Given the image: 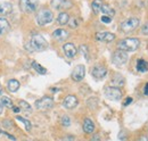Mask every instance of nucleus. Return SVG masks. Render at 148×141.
Wrapping results in <instances>:
<instances>
[{
	"instance_id": "nucleus-1",
	"label": "nucleus",
	"mask_w": 148,
	"mask_h": 141,
	"mask_svg": "<svg viewBox=\"0 0 148 141\" xmlns=\"http://www.w3.org/2000/svg\"><path fill=\"white\" fill-rule=\"evenodd\" d=\"M26 48L29 49V51H43L48 48V42L42 35L33 33L31 40L26 44Z\"/></svg>"
},
{
	"instance_id": "nucleus-2",
	"label": "nucleus",
	"mask_w": 148,
	"mask_h": 141,
	"mask_svg": "<svg viewBox=\"0 0 148 141\" xmlns=\"http://www.w3.org/2000/svg\"><path fill=\"white\" fill-rule=\"evenodd\" d=\"M140 46V41L138 38H127L119 42L120 50H123L125 53H132L136 51Z\"/></svg>"
},
{
	"instance_id": "nucleus-3",
	"label": "nucleus",
	"mask_w": 148,
	"mask_h": 141,
	"mask_svg": "<svg viewBox=\"0 0 148 141\" xmlns=\"http://www.w3.org/2000/svg\"><path fill=\"white\" fill-rule=\"evenodd\" d=\"M36 19H37L38 25L43 26V25H47V24L53 22L54 15H53V13L49 9H42V10H40L37 14Z\"/></svg>"
},
{
	"instance_id": "nucleus-4",
	"label": "nucleus",
	"mask_w": 148,
	"mask_h": 141,
	"mask_svg": "<svg viewBox=\"0 0 148 141\" xmlns=\"http://www.w3.org/2000/svg\"><path fill=\"white\" fill-rule=\"evenodd\" d=\"M138 26H139V19L136 17H131V18L125 19V21H123V22L121 23L120 29H121V31H122L123 33H131V32H133Z\"/></svg>"
},
{
	"instance_id": "nucleus-5",
	"label": "nucleus",
	"mask_w": 148,
	"mask_h": 141,
	"mask_svg": "<svg viewBox=\"0 0 148 141\" xmlns=\"http://www.w3.org/2000/svg\"><path fill=\"white\" fill-rule=\"evenodd\" d=\"M39 6V1L38 0H19V7L22 9V12L30 14L36 12Z\"/></svg>"
},
{
	"instance_id": "nucleus-6",
	"label": "nucleus",
	"mask_w": 148,
	"mask_h": 141,
	"mask_svg": "<svg viewBox=\"0 0 148 141\" xmlns=\"http://www.w3.org/2000/svg\"><path fill=\"white\" fill-rule=\"evenodd\" d=\"M104 94L107 99L113 101H119L122 98V92L119 88L115 87H106L104 89Z\"/></svg>"
},
{
	"instance_id": "nucleus-7",
	"label": "nucleus",
	"mask_w": 148,
	"mask_h": 141,
	"mask_svg": "<svg viewBox=\"0 0 148 141\" xmlns=\"http://www.w3.org/2000/svg\"><path fill=\"white\" fill-rule=\"evenodd\" d=\"M36 108L39 110H48L50 108H53L54 106V99L49 96H45L42 98H40L39 100L36 101Z\"/></svg>"
},
{
	"instance_id": "nucleus-8",
	"label": "nucleus",
	"mask_w": 148,
	"mask_h": 141,
	"mask_svg": "<svg viewBox=\"0 0 148 141\" xmlns=\"http://www.w3.org/2000/svg\"><path fill=\"white\" fill-rule=\"evenodd\" d=\"M112 62L116 66H122L128 62V53L123 50H116L112 56Z\"/></svg>"
},
{
	"instance_id": "nucleus-9",
	"label": "nucleus",
	"mask_w": 148,
	"mask_h": 141,
	"mask_svg": "<svg viewBox=\"0 0 148 141\" xmlns=\"http://www.w3.org/2000/svg\"><path fill=\"white\" fill-rule=\"evenodd\" d=\"M72 1L71 0H51V7L57 10L62 9H70L72 7Z\"/></svg>"
},
{
	"instance_id": "nucleus-10",
	"label": "nucleus",
	"mask_w": 148,
	"mask_h": 141,
	"mask_svg": "<svg viewBox=\"0 0 148 141\" xmlns=\"http://www.w3.org/2000/svg\"><path fill=\"white\" fill-rule=\"evenodd\" d=\"M84 75H86V68L83 65H77L72 72V80L75 82H80L84 79Z\"/></svg>"
},
{
	"instance_id": "nucleus-11",
	"label": "nucleus",
	"mask_w": 148,
	"mask_h": 141,
	"mask_svg": "<svg viewBox=\"0 0 148 141\" xmlns=\"http://www.w3.org/2000/svg\"><path fill=\"white\" fill-rule=\"evenodd\" d=\"M91 74H92V76L95 79L101 80L107 75V68L105 66H103V65H96V66H93Z\"/></svg>"
},
{
	"instance_id": "nucleus-12",
	"label": "nucleus",
	"mask_w": 148,
	"mask_h": 141,
	"mask_svg": "<svg viewBox=\"0 0 148 141\" xmlns=\"http://www.w3.org/2000/svg\"><path fill=\"white\" fill-rule=\"evenodd\" d=\"M77 103L79 101H77L76 97L73 96V94H70V96H66L65 99L63 100V106L66 109H73L77 106Z\"/></svg>"
},
{
	"instance_id": "nucleus-13",
	"label": "nucleus",
	"mask_w": 148,
	"mask_h": 141,
	"mask_svg": "<svg viewBox=\"0 0 148 141\" xmlns=\"http://www.w3.org/2000/svg\"><path fill=\"white\" fill-rule=\"evenodd\" d=\"M96 40L101 42H112L115 40V34L111 32H98L96 33Z\"/></svg>"
},
{
	"instance_id": "nucleus-14",
	"label": "nucleus",
	"mask_w": 148,
	"mask_h": 141,
	"mask_svg": "<svg viewBox=\"0 0 148 141\" xmlns=\"http://www.w3.org/2000/svg\"><path fill=\"white\" fill-rule=\"evenodd\" d=\"M63 50H64V53L67 58H73L74 56L76 55V48L73 43H65L63 46Z\"/></svg>"
},
{
	"instance_id": "nucleus-15",
	"label": "nucleus",
	"mask_w": 148,
	"mask_h": 141,
	"mask_svg": "<svg viewBox=\"0 0 148 141\" xmlns=\"http://www.w3.org/2000/svg\"><path fill=\"white\" fill-rule=\"evenodd\" d=\"M13 6L9 2H0V18H3V16H7L12 13Z\"/></svg>"
},
{
	"instance_id": "nucleus-16",
	"label": "nucleus",
	"mask_w": 148,
	"mask_h": 141,
	"mask_svg": "<svg viewBox=\"0 0 148 141\" xmlns=\"http://www.w3.org/2000/svg\"><path fill=\"white\" fill-rule=\"evenodd\" d=\"M53 38L57 41H65L69 38V32L65 31L64 29H57L53 33Z\"/></svg>"
},
{
	"instance_id": "nucleus-17",
	"label": "nucleus",
	"mask_w": 148,
	"mask_h": 141,
	"mask_svg": "<svg viewBox=\"0 0 148 141\" xmlns=\"http://www.w3.org/2000/svg\"><path fill=\"white\" fill-rule=\"evenodd\" d=\"M124 83H125V81H124V77L121 75V74H115L114 75V77L112 79V84H113V87H115V88H122L123 86H124Z\"/></svg>"
},
{
	"instance_id": "nucleus-18",
	"label": "nucleus",
	"mask_w": 148,
	"mask_h": 141,
	"mask_svg": "<svg viewBox=\"0 0 148 141\" xmlns=\"http://www.w3.org/2000/svg\"><path fill=\"white\" fill-rule=\"evenodd\" d=\"M82 127H83L84 133H87V134H90L95 131V124L90 118H86L83 121V126Z\"/></svg>"
},
{
	"instance_id": "nucleus-19",
	"label": "nucleus",
	"mask_w": 148,
	"mask_h": 141,
	"mask_svg": "<svg viewBox=\"0 0 148 141\" xmlns=\"http://www.w3.org/2000/svg\"><path fill=\"white\" fill-rule=\"evenodd\" d=\"M69 21H70V16H69V14L66 12L59 13V15L57 17V23L59 25H62V26L63 25H66V24H69Z\"/></svg>"
},
{
	"instance_id": "nucleus-20",
	"label": "nucleus",
	"mask_w": 148,
	"mask_h": 141,
	"mask_svg": "<svg viewBox=\"0 0 148 141\" xmlns=\"http://www.w3.org/2000/svg\"><path fill=\"white\" fill-rule=\"evenodd\" d=\"M137 70L140 73H146L148 70V62L145 59H138L137 60Z\"/></svg>"
},
{
	"instance_id": "nucleus-21",
	"label": "nucleus",
	"mask_w": 148,
	"mask_h": 141,
	"mask_svg": "<svg viewBox=\"0 0 148 141\" xmlns=\"http://www.w3.org/2000/svg\"><path fill=\"white\" fill-rule=\"evenodd\" d=\"M101 12H103V14H104L105 16H108V17H111V18L115 15V10H114L112 7H110L108 5H103Z\"/></svg>"
},
{
	"instance_id": "nucleus-22",
	"label": "nucleus",
	"mask_w": 148,
	"mask_h": 141,
	"mask_svg": "<svg viewBox=\"0 0 148 141\" xmlns=\"http://www.w3.org/2000/svg\"><path fill=\"white\" fill-rule=\"evenodd\" d=\"M103 1L101 0H93L92 3H91V8H92L93 13L95 14H98L101 12V7H103Z\"/></svg>"
},
{
	"instance_id": "nucleus-23",
	"label": "nucleus",
	"mask_w": 148,
	"mask_h": 141,
	"mask_svg": "<svg viewBox=\"0 0 148 141\" xmlns=\"http://www.w3.org/2000/svg\"><path fill=\"white\" fill-rule=\"evenodd\" d=\"M9 30V23L7 19L5 18H0V34H3L6 32H8Z\"/></svg>"
},
{
	"instance_id": "nucleus-24",
	"label": "nucleus",
	"mask_w": 148,
	"mask_h": 141,
	"mask_svg": "<svg viewBox=\"0 0 148 141\" xmlns=\"http://www.w3.org/2000/svg\"><path fill=\"white\" fill-rule=\"evenodd\" d=\"M8 90L10 91V92H16L17 90L19 89V82L17 80H10L9 82H8Z\"/></svg>"
},
{
	"instance_id": "nucleus-25",
	"label": "nucleus",
	"mask_w": 148,
	"mask_h": 141,
	"mask_svg": "<svg viewBox=\"0 0 148 141\" xmlns=\"http://www.w3.org/2000/svg\"><path fill=\"white\" fill-rule=\"evenodd\" d=\"M1 104L2 106L7 107V108H13L14 107V104H13V100L6 96H1Z\"/></svg>"
},
{
	"instance_id": "nucleus-26",
	"label": "nucleus",
	"mask_w": 148,
	"mask_h": 141,
	"mask_svg": "<svg viewBox=\"0 0 148 141\" xmlns=\"http://www.w3.org/2000/svg\"><path fill=\"white\" fill-rule=\"evenodd\" d=\"M32 67L34 68L36 72H38L39 74H41V75H43V74H46L47 73V70L43 67V66H41L39 63L37 62H32Z\"/></svg>"
},
{
	"instance_id": "nucleus-27",
	"label": "nucleus",
	"mask_w": 148,
	"mask_h": 141,
	"mask_svg": "<svg viewBox=\"0 0 148 141\" xmlns=\"http://www.w3.org/2000/svg\"><path fill=\"white\" fill-rule=\"evenodd\" d=\"M16 120L24 124L26 131H31V129H32V124H31V122H30L29 120H26V118H24V117H21V116H16Z\"/></svg>"
},
{
	"instance_id": "nucleus-28",
	"label": "nucleus",
	"mask_w": 148,
	"mask_h": 141,
	"mask_svg": "<svg viewBox=\"0 0 148 141\" xmlns=\"http://www.w3.org/2000/svg\"><path fill=\"white\" fill-rule=\"evenodd\" d=\"M19 108H21V109H24V110H26V112H31V110H32L31 105H30L29 103H26L25 100H21V101H19Z\"/></svg>"
},
{
	"instance_id": "nucleus-29",
	"label": "nucleus",
	"mask_w": 148,
	"mask_h": 141,
	"mask_svg": "<svg viewBox=\"0 0 148 141\" xmlns=\"http://www.w3.org/2000/svg\"><path fill=\"white\" fill-rule=\"evenodd\" d=\"M80 51L82 53V55L84 56V58H86L87 60H89V50H88V47H87L86 44L80 46Z\"/></svg>"
},
{
	"instance_id": "nucleus-30",
	"label": "nucleus",
	"mask_w": 148,
	"mask_h": 141,
	"mask_svg": "<svg viewBox=\"0 0 148 141\" xmlns=\"http://www.w3.org/2000/svg\"><path fill=\"white\" fill-rule=\"evenodd\" d=\"M69 26L71 27V29H76L77 26H79V19L77 18H70V21H69Z\"/></svg>"
},
{
	"instance_id": "nucleus-31",
	"label": "nucleus",
	"mask_w": 148,
	"mask_h": 141,
	"mask_svg": "<svg viewBox=\"0 0 148 141\" xmlns=\"http://www.w3.org/2000/svg\"><path fill=\"white\" fill-rule=\"evenodd\" d=\"M60 123L63 126H70L71 125V118L67 116V115H64L62 118H60Z\"/></svg>"
},
{
	"instance_id": "nucleus-32",
	"label": "nucleus",
	"mask_w": 148,
	"mask_h": 141,
	"mask_svg": "<svg viewBox=\"0 0 148 141\" xmlns=\"http://www.w3.org/2000/svg\"><path fill=\"white\" fill-rule=\"evenodd\" d=\"M141 33L144 35H148V22L141 26Z\"/></svg>"
},
{
	"instance_id": "nucleus-33",
	"label": "nucleus",
	"mask_w": 148,
	"mask_h": 141,
	"mask_svg": "<svg viewBox=\"0 0 148 141\" xmlns=\"http://www.w3.org/2000/svg\"><path fill=\"white\" fill-rule=\"evenodd\" d=\"M100 19H101V22H103V23H105V24H110V23H111V21H112L111 17H108V16H105V15H103Z\"/></svg>"
},
{
	"instance_id": "nucleus-34",
	"label": "nucleus",
	"mask_w": 148,
	"mask_h": 141,
	"mask_svg": "<svg viewBox=\"0 0 148 141\" xmlns=\"http://www.w3.org/2000/svg\"><path fill=\"white\" fill-rule=\"evenodd\" d=\"M2 125H3L5 127H12V126H13V124H12V122H10L9 120L3 121V122H2Z\"/></svg>"
},
{
	"instance_id": "nucleus-35",
	"label": "nucleus",
	"mask_w": 148,
	"mask_h": 141,
	"mask_svg": "<svg viewBox=\"0 0 148 141\" xmlns=\"http://www.w3.org/2000/svg\"><path fill=\"white\" fill-rule=\"evenodd\" d=\"M90 141H100V136L98 133L93 134L92 137H91V139H90Z\"/></svg>"
},
{
	"instance_id": "nucleus-36",
	"label": "nucleus",
	"mask_w": 148,
	"mask_h": 141,
	"mask_svg": "<svg viewBox=\"0 0 148 141\" xmlns=\"http://www.w3.org/2000/svg\"><path fill=\"white\" fill-rule=\"evenodd\" d=\"M74 138L73 136H67V137H65V138H63V141H74Z\"/></svg>"
},
{
	"instance_id": "nucleus-37",
	"label": "nucleus",
	"mask_w": 148,
	"mask_h": 141,
	"mask_svg": "<svg viewBox=\"0 0 148 141\" xmlns=\"http://www.w3.org/2000/svg\"><path fill=\"white\" fill-rule=\"evenodd\" d=\"M131 103H132V98H127V99H125V101H124V103H123V106H128L129 105V104H131Z\"/></svg>"
},
{
	"instance_id": "nucleus-38",
	"label": "nucleus",
	"mask_w": 148,
	"mask_h": 141,
	"mask_svg": "<svg viewBox=\"0 0 148 141\" xmlns=\"http://www.w3.org/2000/svg\"><path fill=\"white\" fill-rule=\"evenodd\" d=\"M144 93L148 96V82L146 83V86H145V88H144Z\"/></svg>"
},
{
	"instance_id": "nucleus-39",
	"label": "nucleus",
	"mask_w": 148,
	"mask_h": 141,
	"mask_svg": "<svg viewBox=\"0 0 148 141\" xmlns=\"http://www.w3.org/2000/svg\"><path fill=\"white\" fill-rule=\"evenodd\" d=\"M5 136H7V137H8L9 139H12V140H16V138H15V137H13V136H10V134H8L7 132H5Z\"/></svg>"
},
{
	"instance_id": "nucleus-40",
	"label": "nucleus",
	"mask_w": 148,
	"mask_h": 141,
	"mask_svg": "<svg viewBox=\"0 0 148 141\" xmlns=\"http://www.w3.org/2000/svg\"><path fill=\"white\" fill-rule=\"evenodd\" d=\"M138 141H148V138L146 136H143V137H140V139Z\"/></svg>"
},
{
	"instance_id": "nucleus-41",
	"label": "nucleus",
	"mask_w": 148,
	"mask_h": 141,
	"mask_svg": "<svg viewBox=\"0 0 148 141\" xmlns=\"http://www.w3.org/2000/svg\"><path fill=\"white\" fill-rule=\"evenodd\" d=\"M13 110H14L15 113H18V112H19V108H18V107H13Z\"/></svg>"
},
{
	"instance_id": "nucleus-42",
	"label": "nucleus",
	"mask_w": 148,
	"mask_h": 141,
	"mask_svg": "<svg viewBox=\"0 0 148 141\" xmlns=\"http://www.w3.org/2000/svg\"><path fill=\"white\" fill-rule=\"evenodd\" d=\"M2 109H3V106H2V104L0 103V114H2Z\"/></svg>"
},
{
	"instance_id": "nucleus-43",
	"label": "nucleus",
	"mask_w": 148,
	"mask_h": 141,
	"mask_svg": "<svg viewBox=\"0 0 148 141\" xmlns=\"http://www.w3.org/2000/svg\"><path fill=\"white\" fill-rule=\"evenodd\" d=\"M2 96V87H1V84H0V97Z\"/></svg>"
},
{
	"instance_id": "nucleus-44",
	"label": "nucleus",
	"mask_w": 148,
	"mask_h": 141,
	"mask_svg": "<svg viewBox=\"0 0 148 141\" xmlns=\"http://www.w3.org/2000/svg\"><path fill=\"white\" fill-rule=\"evenodd\" d=\"M147 7H148V1H147Z\"/></svg>"
},
{
	"instance_id": "nucleus-45",
	"label": "nucleus",
	"mask_w": 148,
	"mask_h": 141,
	"mask_svg": "<svg viewBox=\"0 0 148 141\" xmlns=\"http://www.w3.org/2000/svg\"><path fill=\"white\" fill-rule=\"evenodd\" d=\"M0 134H1V131H0Z\"/></svg>"
},
{
	"instance_id": "nucleus-46",
	"label": "nucleus",
	"mask_w": 148,
	"mask_h": 141,
	"mask_svg": "<svg viewBox=\"0 0 148 141\" xmlns=\"http://www.w3.org/2000/svg\"><path fill=\"white\" fill-rule=\"evenodd\" d=\"M25 141H27V140H25Z\"/></svg>"
}]
</instances>
